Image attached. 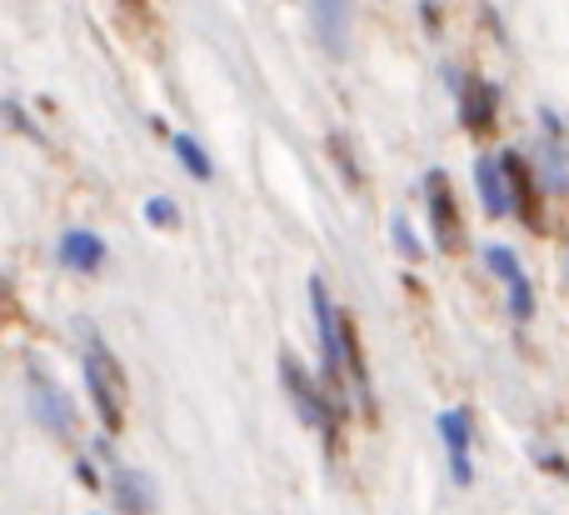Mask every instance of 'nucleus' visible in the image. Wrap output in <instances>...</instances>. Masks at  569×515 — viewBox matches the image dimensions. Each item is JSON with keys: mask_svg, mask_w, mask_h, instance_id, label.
Wrapping results in <instances>:
<instances>
[{"mask_svg": "<svg viewBox=\"0 0 569 515\" xmlns=\"http://www.w3.org/2000/svg\"><path fill=\"white\" fill-rule=\"evenodd\" d=\"M110 496H116L120 515H150V511H156V491H150V481L140 476V471H116Z\"/></svg>", "mask_w": 569, "mask_h": 515, "instance_id": "12", "label": "nucleus"}, {"mask_svg": "<svg viewBox=\"0 0 569 515\" xmlns=\"http://www.w3.org/2000/svg\"><path fill=\"white\" fill-rule=\"evenodd\" d=\"M500 166H505V176H510V196H515V206H520L525 226H535V230H540V226H545V220H540V190H535L530 166H525V160H520V150H505V156H500Z\"/></svg>", "mask_w": 569, "mask_h": 515, "instance_id": "11", "label": "nucleus"}, {"mask_svg": "<svg viewBox=\"0 0 569 515\" xmlns=\"http://www.w3.org/2000/svg\"><path fill=\"white\" fill-rule=\"evenodd\" d=\"M330 150H335V160H340L345 180H350V186H355V180H360V170H355V160H350V146H345V136H335V140H330Z\"/></svg>", "mask_w": 569, "mask_h": 515, "instance_id": "17", "label": "nucleus"}, {"mask_svg": "<svg viewBox=\"0 0 569 515\" xmlns=\"http://www.w3.org/2000/svg\"><path fill=\"white\" fill-rule=\"evenodd\" d=\"M310 20L315 36L330 56H345L350 50V20H355V0H310Z\"/></svg>", "mask_w": 569, "mask_h": 515, "instance_id": "5", "label": "nucleus"}, {"mask_svg": "<svg viewBox=\"0 0 569 515\" xmlns=\"http://www.w3.org/2000/svg\"><path fill=\"white\" fill-rule=\"evenodd\" d=\"M146 220H150V226H166V230H176V226H180V210H176V200H170V196H150V200H146Z\"/></svg>", "mask_w": 569, "mask_h": 515, "instance_id": "15", "label": "nucleus"}, {"mask_svg": "<svg viewBox=\"0 0 569 515\" xmlns=\"http://www.w3.org/2000/svg\"><path fill=\"white\" fill-rule=\"evenodd\" d=\"M495 116H500V90H495L490 80H470V86L460 90V120H465V130H475V136H490Z\"/></svg>", "mask_w": 569, "mask_h": 515, "instance_id": "7", "label": "nucleus"}, {"mask_svg": "<svg viewBox=\"0 0 569 515\" xmlns=\"http://www.w3.org/2000/svg\"><path fill=\"white\" fill-rule=\"evenodd\" d=\"M280 380H284V390H290V400L300 406V420H305V426H330L335 410L325 406V396L310 386V376L300 370V360H295V356H280Z\"/></svg>", "mask_w": 569, "mask_h": 515, "instance_id": "6", "label": "nucleus"}, {"mask_svg": "<svg viewBox=\"0 0 569 515\" xmlns=\"http://www.w3.org/2000/svg\"><path fill=\"white\" fill-rule=\"evenodd\" d=\"M435 430H440L445 450H450L455 481H460V486H470V410H440Z\"/></svg>", "mask_w": 569, "mask_h": 515, "instance_id": "8", "label": "nucleus"}, {"mask_svg": "<svg viewBox=\"0 0 569 515\" xmlns=\"http://www.w3.org/2000/svg\"><path fill=\"white\" fill-rule=\"evenodd\" d=\"M310 310H315V336H320V360H325V380L345 376V316L335 310L325 280H310Z\"/></svg>", "mask_w": 569, "mask_h": 515, "instance_id": "2", "label": "nucleus"}, {"mask_svg": "<svg viewBox=\"0 0 569 515\" xmlns=\"http://www.w3.org/2000/svg\"><path fill=\"white\" fill-rule=\"evenodd\" d=\"M60 266L66 270H80V276H96L100 266H106V240L96 236V230H66V236H60Z\"/></svg>", "mask_w": 569, "mask_h": 515, "instance_id": "9", "label": "nucleus"}, {"mask_svg": "<svg viewBox=\"0 0 569 515\" xmlns=\"http://www.w3.org/2000/svg\"><path fill=\"white\" fill-rule=\"evenodd\" d=\"M26 386H30V410H36V426L46 430V436H60V440H66V436H70V426H76L70 396H66V390H60L40 366H30Z\"/></svg>", "mask_w": 569, "mask_h": 515, "instance_id": "4", "label": "nucleus"}, {"mask_svg": "<svg viewBox=\"0 0 569 515\" xmlns=\"http://www.w3.org/2000/svg\"><path fill=\"white\" fill-rule=\"evenodd\" d=\"M176 156H180V166H186L196 180H210V176H216V170H210V156L200 150L196 136H176Z\"/></svg>", "mask_w": 569, "mask_h": 515, "instance_id": "14", "label": "nucleus"}, {"mask_svg": "<svg viewBox=\"0 0 569 515\" xmlns=\"http://www.w3.org/2000/svg\"><path fill=\"white\" fill-rule=\"evenodd\" d=\"M475 190L485 200V216L490 220H505L515 210V196H510V176H505L500 160H475Z\"/></svg>", "mask_w": 569, "mask_h": 515, "instance_id": "10", "label": "nucleus"}, {"mask_svg": "<svg viewBox=\"0 0 569 515\" xmlns=\"http://www.w3.org/2000/svg\"><path fill=\"white\" fill-rule=\"evenodd\" d=\"M485 266H490L495 276H500V280H505V286H510V290L530 286V280H525V270H520V260H515V250H510V246H485Z\"/></svg>", "mask_w": 569, "mask_h": 515, "instance_id": "13", "label": "nucleus"}, {"mask_svg": "<svg viewBox=\"0 0 569 515\" xmlns=\"http://www.w3.org/2000/svg\"><path fill=\"white\" fill-rule=\"evenodd\" d=\"M86 390H90V406H96L100 426L106 430H120V420H126V376H120L116 356H110L100 340H90L86 346Z\"/></svg>", "mask_w": 569, "mask_h": 515, "instance_id": "1", "label": "nucleus"}, {"mask_svg": "<svg viewBox=\"0 0 569 515\" xmlns=\"http://www.w3.org/2000/svg\"><path fill=\"white\" fill-rule=\"evenodd\" d=\"M425 200H430V236L445 256L465 250V220H460V206H455V190H450V176L445 170H430L425 176Z\"/></svg>", "mask_w": 569, "mask_h": 515, "instance_id": "3", "label": "nucleus"}, {"mask_svg": "<svg viewBox=\"0 0 569 515\" xmlns=\"http://www.w3.org/2000/svg\"><path fill=\"white\" fill-rule=\"evenodd\" d=\"M390 236H395V246H400V256H405V260H420V256H425L420 240H415V230H410V220H405V216H395V220H390Z\"/></svg>", "mask_w": 569, "mask_h": 515, "instance_id": "16", "label": "nucleus"}]
</instances>
